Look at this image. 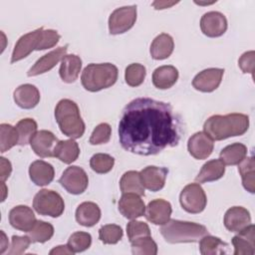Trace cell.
Returning a JSON list of instances; mask_svg holds the SVG:
<instances>
[{
	"label": "cell",
	"mask_w": 255,
	"mask_h": 255,
	"mask_svg": "<svg viewBox=\"0 0 255 255\" xmlns=\"http://www.w3.org/2000/svg\"><path fill=\"white\" fill-rule=\"evenodd\" d=\"M200 29L207 37H220L227 30L226 17L217 11L207 12L200 19Z\"/></svg>",
	"instance_id": "cell-10"
},
{
	"label": "cell",
	"mask_w": 255,
	"mask_h": 255,
	"mask_svg": "<svg viewBox=\"0 0 255 255\" xmlns=\"http://www.w3.org/2000/svg\"><path fill=\"white\" fill-rule=\"evenodd\" d=\"M81 68L82 60L79 56L74 54L66 55L61 61L59 75L63 82L71 84L78 79Z\"/></svg>",
	"instance_id": "cell-25"
},
{
	"label": "cell",
	"mask_w": 255,
	"mask_h": 255,
	"mask_svg": "<svg viewBox=\"0 0 255 255\" xmlns=\"http://www.w3.org/2000/svg\"><path fill=\"white\" fill-rule=\"evenodd\" d=\"M67 50H68V45H66L64 47H59V48L49 52L48 54L44 55L39 60H37V62L29 69L27 76L34 77V76H38V75H41V74H44V73L50 71L60 61H62V59L66 56Z\"/></svg>",
	"instance_id": "cell-15"
},
{
	"label": "cell",
	"mask_w": 255,
	"mask_h": 255,
	"mask_svg": "<svg viewBox=\"0 0 255 255\" xmlns=\"http://www.w3.org/2000/svg\"><path fill=\"white\" fill-rule=\"evenodd\" d=\"M160 233L166 242L175 244L197 242L208 234V230L204 225L195 222L169 219L162 224Z\"/></svg>",
	"instance_id": "cell-4"
},
{
	"label": "cell",
	"mask_w": 255,
	"mask_h": 255,
	"mask_svg": "<svg viewBox=\"0 0 255 255\" xmlns=\"http://www.w3.org/2000/svg\"><path fill=\"white\" fill-rule=\"evenodd\" d=\"M119 210L128 219H135L145 212V205L140 195L135 193H123L119 201Z\"/></svg>",
	"instance_id": "cell-17"
},
{
	"label": "cell",
	"mask_w": 255,
	"mask_h": 255,
	"mask_svg": "<svg viewBox=\"0 0 255 255\" xmlns=\"http://www.w3.org/2000/svg\"><path fill=\"white\" fill-rule=\"evenodd\" d=\"M224 74L223 69L209 68L198 73L192 81V86L195 90L203 93H211L216 90Z\"/></svg>",
	"instance_id": "cell-11"
},
{
	"label": "cell",
	"mask_w": 255,
	"mask_h": 255,
	"mask_svg": "<svg viewBox=\"0 0 255 255\" xmlns=\"http://www.w3.org/2000/svg\"><path fill=\"white\" fill-rule=\"evenodd\" d=\"M42 31H43V28L41 27L19 38V40L15 44V47L12 53V57H11L12 64L26 58L29 54H31L34 50L37 49Z\"/></svg>",
	"instance_id": "cell-13"
},
{
	"label": "cell",
	"mask_w": 255,
	"mask_h": 255,
	"mask_svg": "<svg viewBox=\"0 0 255 255\" xmlns=\"http://www.w3.org/2000/svg\"><path fill=\"white\" fill-rule=\"evenodd\" d=\"M80 154V147L73 138L59 140L54 149V156L66 164L74 162Z\"/></svg>",
	"instance_id": "cell-29"
},
{
	"label": "cell",
	"mask_w": 255,
	"mask_h": 255,
	"mask_svg": "<svg viewBox=\"0 0 255 255\" xmlns=\"http://www.w3.org/2000/svg\"><path fill=\"white\" fill-rule=\"evenodd\" d=\"M60 38H61V36L59 35V33L56 30H52V29L44 30L43 29L41 38H40V41H39V44H38L36 50L41 51V50L53 48L54 46L57 45Z\"/></svg>",
	"instance_id": "cell-44"
},
{
	"label": "cell",
	"mask_w": 255,
	"mask_h": 255,
	"mask_svg": "<svg viewBox=\"0 0 255 255\" xmlns=\"http://www.w3.org/2000/svg\"><path fill=\"white\" fill-rule=\"evenodd\" d=\"M50 254L51 255H54V254H74V252L69 248L68 245H59V246L53 248L50 251Z\"/></svg>",
	"instance_id": "cell-48"
},
{
	"label": "cell",
	"mask_w": 255,
	"mask_h": 255,
	"mask_svg": "<svg viewBox=\"0 0 255 255\" xmlns=\"http://www.w3.org/2000/svg\"><path fill=\"white\" fill-rule=\"evenodd\" d=\"M145 75L146 70L143 65L138 63H132L126 68L125 80L128 86L138 87L143 83Z\"/></svg>",
	"instance_id": "cell-37"
},
{
	"label": "cell",
	"mask_w": 255,
	"mask_h": 255,
	"mask_svg": "<svg viewBox=\"0 0 255 255\" xmlns=\"http://www.w3.org/2000/svg\"><path fill=\"white\" fill-rule=\"evenodd\" d=\"M232 238L234 255H253L255 253V227L253 224L237 232Z\"/></svg>",
	"instance_id": "cell-20"
},
{
	"label": "cell",
	"mask_w": 255,
	"mask_h": 255,
	"mask_svg": "<svg viewBox=\"0 0 255 255\" xmlns=\"http://www.w3.org/2000/svg\"><path fill=\"white\" fill-rule=\"evenodd\" d=\"M173 48L172 37L166 33H161L153 39L150 45V56L154 60H164L172 54Z\"/></svg>",
	"instance_id": "cell-27"
},
{
	"label": "cell",
	"mask_w": 255,
	"mask_h": 255,
	"mask_svg": "<svg viewBox=\"0 0 255 255\" xmlns=\"http://www.w3.org/2000/svg\"><path fill=\"white\" fill-rule=\"evenodd\" d=\"M59 182L71 194L83 193L89 184V178L86 171L77 165L69 166L62 173Z\"/></svg>",
	"instance_id": "cell-9"
},
{
	"label": "cell",
	"mask_w": 255,
	"mask_h": 255,
	"mask_svg": "<svg viewBox=\"0 0 255 255\" xmlns=\"http://www.w3.org/2000/svg\"><path fill=\"white\" fill-rule=\"evenodd\" d=\"M179 202L181 207L186 212L196 214L204 210L207 203V198L200 184L189 183L181 190Z\"/></svg>",
	"instance_id": "cell-7"
},
{
	"label": "cell",
	"mask_w": 255,
	"mask_h": 255,
	"mask_svg": "<svg viewBox=\"0 0 255 255\" xmlns=\"http://www.w3.org/2000/svg\"><path fill=\"white\" fill-rule=\"evenodd\" d=\"M120 188L123 193L130 192L140 196L144 195V187L140 179V174L135 170H129L123 174L120 180Z\"/></svg>",
	"instance_id": "cell-31"
},
{
	"label": "cell",
	"mask_w": 255,
	"mask_h": 255,
	"mask_svg": "<svg viewBox=\"0 0 255 255\" xmlns=\"http://www.w3.org/2000/svg\"><path fill=\"white\" fill-rule=\"evenodd\" d=\"M229 245L220 238L209 234L203 236L199 242V249L202 255H218L225 254L228 251Z\"/></svg>",
	"instance_id": "cell-33"
},
{
	"label": "cell",
	"mask_w": 255,
	"mask_h": 255,
	"mask_svg": "<svg viewBox=\"0 0 255 255\" xmlns=\"http://www.w3.org/2000/svg\"><path fill=\"white\" fill-rule=\"evenodd\" d=\"M0 151L5 152L19 141V136L16 128L8 124H1L0 126Z\"/></svg>",
	"instance_id": "cell-36"
},
{
	"label": "cell",
	"mask_w": 255,
	"mask_h": 255,
	"mask_svg": "<svg viewBox=\"0 0 255 255\" xmlns=\"http://www.w3.org/2000/svg\"><path fill=\"white\" fill-rule=\"evenodd\" d=\"M123 229L117 224H107L100 228L99 238L105 244H116L123 237Z\"/></svg>",
	"instance_id": "cell-41"
},
{
	"label": "cell",
	"mask_w": 255,
	"mask_h": 255,
	"mask_svg": "<svg viewBox=\"0 0 255 255\" xmlns=\"http://www.w3.org/2000/svg\"><path fill=\"white\" fill-rule=\"evenodd\" d=\"M59 139L49 130H38L31 138L30 145L33 151L40 157L54 156V149Z\"/></svg>",
	"instance_id": "cell-12"
},
{
	"label": "cell",
	"mask_w": 255,
	"mask_h": 255,
	"mask_svg": "<svg viewBox=\"0 0 255 255\" xmlns=\"http://www.w3.org/2000/svg\"><path fill=\"white\" fill-rule=\"evenodd\" d=\"M178 79V71L170 65L160 66L152 73V84L155 88L166 90L171 88Z\"/></svg>",
	"instance_id": "cell-26"
},
{
	"label": "cell",
	"mask_w": 255,
	"mask_h": 255,
	"mask_svg": "<svg viewBox=\"0 0 255 255\" xmlns=\"http://www.w3.org/2000/svg\"><path fill=\"white\" fill-rule=\"evenodd\" d=\"M1 236H2V238H1V250H0V253L3 254L5 252V250H6V248L8 247V239L6 238V235H5V233L3 231H1Z\"/></svg>",
	"instance_id": "cell-50"
},
{
	"label": "cell",
	"mask_w": 255,
	"mask_h": 255,
	"mask_svg": "<svg viewBox=\"0 0 255 255\" xmlns=\"http://www.w3.org/2000/svg\"><path fill=\"white\" fill-rule=\"evenodd\" d=\"M131 252L134 255H155L157 253V245L151 236L137 238L130 242Z\"/></svg>",
	"instance_id": "cell-38"
},
{
	"label": "cell",
	"mask_w": 255,
	"mask_h": 255,
	"mask_svg": "<svg viewBox=\"0 0 255 255\" xmlns=\"http://www.w3.org/2000/svg\"><path fill=\"white\" fill-rule=\"evenodd\" d=\"M249 128V117L244 114L233 113L225 116L209 117L204 125V132L213 140H222L231 136L244 134Z\"/></svg>",
	"instance_id": "cell-2"
},
{
	"label": "cell",
	"mask_w": 255,
	"mask_h": 255,
	"mask_svg": "<svg viewBox=\"0 0 255 255\" xmlns=\"http://www.w3.org/2000/svg\"><path fill=\"white\" fill-rule=\"evenodd\" d=\"M238 171L244 188L250 193L255 192V160L253 156L245 157L238 164Z\"/></svg>",
	"instance_id": "cell-32"
},
{
	"label": "cell",
	"mask_w": 255,
	"mask_h": 255,
	"mask_svg": "<svg viewBox=\"0 0 255 255\" xmlns=\"http://www.w3.org/2000/svg\"><path fill=\"white\" fill-rule=\"evenodd\" d=\"M92 244V236L88 232L84 231H78L73 233L69 240H68V246L69 248L74 252H83L87 250Z\"/></svg>",
	"instance_id": "cell-40"
},
{
	"label": "cell",
	"mask_w": 255,
	"mask_h": 255,
	"mask_svg": "<svg viewBox=\"0 0 255 255\" xmlns=\"http://www.w3.org/2000/svg\"><path fill=\"white\" fill-rule=\"evenodd\" d=\"M27 235L32 242L44 243L54 235V227L51 223L37 220L32 229L27 232Z\"/></svg>",
	"instance_id": "cell-34"
},
{
	"label": "cell",
	"mask_w": 255,
	"mask_h": 255,
	"mask_svg": "<svg viewBox=\"0 0 255 255\" xmlns=\"http://www.w3.org/2000/svg\"><path fill=\"white\" fill-rule=\"evenodd\" d=\"M225 172V164L220 159H211L204 163L195 177L199 183L215 181L221 178Z\"/></svg>",
	"instance_id": "cell-28"
},
{
	"label": "cell",
	"mask_w": 255,
	"mask_h": 255,
	"mask_svg": "<svg viewBox=\"0 0 255 255\" xmlns=\"http://www.w3.org/2000/svg\"><path fill=\"white\" fill-rule=\"evenodd\" d=\"M14 102L18 107L25 110L35 108L40 102L39 90L31 84H24L16 88L13 93Z\"/></svg>",
	"instance_id": "cell-22"
},
{
	"label": "cell",
	"mask_w": 255,
	"mask_h": 255,
	"mask_svg": "<svg viewBox=\"0 0 255 255\" xmlns=\"http://www.w3.org/2000/svg\"><path fill=\"white\" fill-rule=\"evenodd\" d=\"M1 187H2V199L1 201H4L6 198V194H7V188L5 185V181H1Z\"/></svg>",
	"instance_id": "cell-51"
},
{
	"label": "cell",
	"mask_w": 255,
	"mask_h": 255,
	"mask_svg": "<svg viewBox=\"0 0 255 255\" xmlns=\"http://www.w3.org/2000/svg\"><path fill=\"white\" fill-rule=\"evenodd\" d=\"M111 135H112L111 126L107 123H102L98 125L93 130L90 137V143L93 145L107 143L110 140Z\"/></svg>",
	"instance_id": "cell-43"
},
{
	"label": "cell",
	"mask_w": 255,
	"mask_h": 255,
	"mask_svg": "<svg viewBox=\"0 0 255 255\" xmlns=\"http://www.w3.org/2000/svg\"><path fill=\"white\" fill-rule=\"evenodd\" d=\"M171 212V204L164 199L158 198L151 200L147 204L144 214L149 222L155 225H162L170 219Z\"/></svg>",
	"instance_id": "cell-19"
},
{
	"label": "cell",
	"mask_w": 255,
	"mask_h": 255,
	"mask_svg": "<svg viewBox=\"0 0 255 255\" xmlns=\"http://www.w3.org/2000/svg\"><path fill=\"white\" fill-rule=\"evenodd\" d=\"M251 224L249 211L242 206L229 208L224 215V225L231 232H239Z\"/></svg>",
	"instance_id": "cell-21"
},
{
	"label": "cell",
	"mask_w": 255,
	"mask_h": 255,
	"mask_svg": "<svg viewBox=\"0 0 255 255\" xmlns=\"http://www.w3.org/2000/svg\"><path fill=\"white\" fill-rule=\"evenodd\" d=\"M127 234L129 242L144 236H150V229L145 222L131 220L127 225Z\"/></svg>",
	"instance_id": "cell-42"
},
{
	"label": "cell",
	"mask_w": 255,
	"mask_h": 255,
	"mask_svg": "<svg viewBox=\"0 0 255 255\" xmlns=\"http://www.w3.org/2000/svg\"><path fill=\"white\" fill-rule=\"evenodd\" d=\"M55 119L65 135L76 139L83 136L85 123L80 115L78 105L69 99L59 101L55 108Z\"/></svg>",
	"instance_id": "cell-3"
},
{
	"label": "cell",
	"mask_w": 255,
	"mask_h": 255,
	"mask_svg": "<svg viewBox=\"0 0 255 255\" xmlns=\"http://www.w3.org/2000/svg\"><path fill=\"white\" fill-rule=\"evenodd\" d=\"M115 164V158L107 153H96L90 159L91 168L97 173L111 171Z\"/></svg>",
	"instance_id": "cell-39"
},
{
	"label": "cell",
	"mask_w": 255,
	"mask_h": 255,
	"mask_svg": "<svg viewBox=\"0 0 255 255\" xmlns=\"http://www.w3.org/2000/svg\"><path fill=\"white\" fill-rule=\"evenodd\" d=\"M213 139L204 131L195 132L187 142V149L195 159H205L213 151Z\"/></svg>",
	"instance_id": "cell-14"
},
{
	"label": "cell",
	"mask_w": 255,
	"mask_h": 255,
	"mask_svg": "<svg viewBox=\"0 0 255 255\" xmlns=\"http://www.w3.org/2000/svg\"><path fill=\"white\" fill-rule=\"evenodd\" d=\"M136 21V6L117 8L109 18V31L112 35H119L129 30Z\"/></svg>",
	"instance_id": "cell-8"
},
{
	"label": "cell",
	"mask_w": 255,
	"mask_h": 255,
	"mask_svg": "<svg viewBox=\"0 0 255 255\" xmlns=\"http://www.w3.org/2000/svg\"><path fill=\"white\" fill-rule=\"evenodd\" d=\"M31 239L27 236H17L13 235L11 240L10 250L8 251L9 255H21L23 254L31 244Z\"/></svg>",
	"instance_id": "cell-45"
},
{
	"label": "cell",
	"mask_w": 255,
	"mask_h": 255,
	"mask_svg": "<svg viewBox=\"0 0 255 255\" xmlns=\"http://www.w3.org/2000/svg\"><path fill=\"white\" fill-rule=\"evenodd\" d=\"M254 61H255V52L248 51L242 54L238 60V66L243 73H249L253 76L254 72Z\"/></svg>",
	"instance_id": "cell-46"
},
{
	"label": "cell",
	"mask_w": 255,
	"mask_h": 255,
	"mask_svg": "<svg viewBox=\"0 0 255 255\" xmlns=\"http://www.w3.org/2000/svg\"><path fill=\"white\" fill-rule=\"evenodd\" d=\"M36 221L33 210L27 205H17L9 212V222L17 230L28 232L35 225Z\"/></svg>",
	"instance_id": "cell-16"
},
{
	"label": "cell",
	"mask_w": 255,
	"mask_h": 255,
	"mask_svg": "<svg viewBox=\"0 0 255 255\" xmlns=\"http://www.w3.org/2000/svg\"><path fill=\"white\" fill-rule=\"evenodd\" d=\"M0 179L1 181H5L11 174L12 171V165L11 162L6 159L5 157H0Z\"/></svg>",
	"instance_id": "cell-47"
},
{
	"label": "cell",
	"mask_w": 255,
	"mask_h": 255,
	"mask_svg": "<svg viewBox=\"0 0 255 255\" xmlns=\"http://www.w3.org/2000/svg\"><path fill=\"white\" fill-rule=\"evenodd\" d=\"M180 128V119L168 103L136 98L122 113L119 139L127 151L153 155L178 144Z\"/></svg>",
	"instance_id": "cell-1"
},
{
	"label": "cell",
	"mask_w": 255,
	"mask_h": 255,
	"mask_svg": "<svg viewBox=\"0 0 255 255\" xmlns=\"http://www.w3.org/2000/svg\"><path fill=\"white\" fill-rule=\"evenodd\" d=\"M76 220L85 227L96 225L101 218V209L95 202L86 201L81 203L76 209Z\"/></svg>",
	"instance_id": "cell-24"
},
{
	"label": "cell",
	"mask_w": 255,
	"mask_h": 255,
	"mask_svg": "<svg viewBox=\"0 0 255 255\" xmlns=\"http://www.w3.org/2000/svg\"><path fill=\"white\" fill-rule=\"evenodd\" d=\"M30 179L38 186H45L52 182L55 176V170L52 164L44 160H35L29 167Z\"/></svg>",
	"instance_id": "cell-23"
},
{
	"label": "cell",
	"mask_w": 255,
	"mask_h": 255,
	"mask_svg": "<svg viewBox=\"0 0 255 255\" xmlns=\"http://www.w3.org/2000/svg\"><path fill=\"white\" fill-rule=\"evenodd\" d=\"M118 68L111 63L89 64L83 71L81 82L85 90L99 92L115 85L118 80Z\"/></svg>",
	"instance_id": "cell-5"
},
{
	"label": "cell",
	"mask_w": 255,
	"mask_h": 255,
	"mask_svg": "<svg viewBox=\"0 0 255 255\" xmlns=\"http://www.w3.org/2000/svg\"><path fill=\"white\" fill-rule=\"evenodd\" d=\"M247 155V147L240 142L225 146L220 151V160L227 165L239 164Z\"/></svg>",
	"instance_id": "cell-30"
},
{
	"label": "cell",
	"mask_w": 255,
	"mask_h": 255,
	"mask_svg": "<svg viewBox=\"0 0 255 255\" xmlns=\"http://www.w3.org/2000/svg\"><path fill=\"white\" fill-rule=\"evenodd\" d=\"M33 207L40 215L59 217L64 212L65 203L58 192L50 189H42L34 196Z\"/></svg>",
	"instance_id": "cell-6"
},
{
	"label": "cell",
	"mask_w": 255,
	"mask_h": 255,
	"mask_svg": "<svg viewBox=\"0 0 255 255\" xmlns=\"http://www.w3.org/2000/svg\"><path fill=\"white\" fill-rule=\"evenodd\" d=\"M168 170L165 167L148 165L140 170V179L144 188L150 191L160 190L164 184Z\"/></svg>",
	"instance_id": "cell-18"
},
{
	"label": "cell",
	"mask_w": 255,
	"mask_h": 255,
	"mask_svg": "<svg viewBox=\"0 0 255 255\" xmlns=\"http://www.w3.org/2000/svg\"><path fill=\"white\" fill-rule=\"evenodd\" d=\"M177 2H166V1H163V2H161V1H155V2H153L152 3V5L155 7V9H157V10H161V9H165V8H168V7H170V6H172V5H175Z\"/></svg>",
	"instance_id": "cell-49"
},
{
	"label": "cell",
	"mask_w": 255,
	"mask_h": 255,
	"mask_svg": "<svg viewBox=\"0 0 255 255\" xmlns=\"http://www.w3.org/2000/svg\"><path fill=\"white\" fill-rule=\"evenodd\" d=\"M37 123L30 118L23 119L19 121L16 125V129L19 136L18 144L26 145L30 143L32 136L37 132Z\"/></svg>",
	"instance_id": "cell-35"
}]
</instances>
